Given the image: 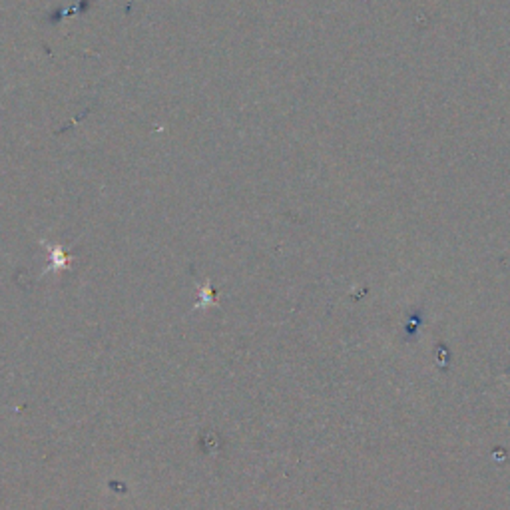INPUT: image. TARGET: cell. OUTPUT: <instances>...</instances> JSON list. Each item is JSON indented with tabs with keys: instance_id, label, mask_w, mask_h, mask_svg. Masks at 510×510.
Here are the masks:
<instances>
[{
	"instance_id": "1",
	"label": "cell",
	"mask_w": 510,
	"mask_h": 510,
	"mask_svg": "<svg viewBox=\"0 0 510 510\" xmlns=\"http://www.w3.org/2000/svg\"><path fill=\"white\" fill-rule=\"evenodd\" d=\"M40 244L46 247V251H48L50 255V262H48V267L42 271V275H46L50 271H62V269H72V257L68 255L66 251L62 249L60 246H56V244H50L46 239H40Z\"/></svg>"
},
{
	"instance_id": "2",
	"label": "cell",
	"mask_w": 510,
	"mask_h": 510,
	"mask_svg": "<svg viewBox=\"0 0 510 510\" xmlns=\"http://www.w3.org/2000/svg\"><path fill=\"white\" fill-rule=\"evenodd\" d=\"M199 293H201V299H198V303H196L194 307H208V305L217 303V297H215L217 293H215L210 285H203V287L199 289Z\"/></svg>"
}]
</instances>
